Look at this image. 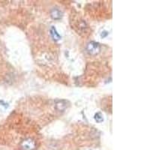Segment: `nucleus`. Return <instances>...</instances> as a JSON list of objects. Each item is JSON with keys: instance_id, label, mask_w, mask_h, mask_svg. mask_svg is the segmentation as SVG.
Segmentation results:
<instances>
[{"instance_id": "nucleus-1", "label": "nucleus", "mask_w": 150, "mask_h": 150, "mask_svg": "<svg viewBox=\"0 0 150 150\" xmlns=\"http://www.w3.org/2000/svg\"><path fill=\"white\" fill-rule=\"evenodd\" d=\"M86 50L89 55L96 56V55L98 54L100 51H101V46H100V45L98 42L90 41L87 45Z\"/></svg>"}, {"instance_id": "nucleus-2", "label": "nucleus", "mask_w": 150, "mask_h": 150, "mask_svg": "<svg viewBox=\"0 0 150 150\" xmlns=\"http://www.w3.org/2000/svg\"><path fill=\"white\" fill-rule=\"evenodd\" d=\"M21 146L23 150H35L36 148L35 142L30 138L23 140Z\"/></svg>"}, {"instance_id": "nucleus-3", "label": "nucleus", "mask_w": 150, "mask_h": 150, "mask_svg": "<svg viewBox=\"0 0 150 150\" xmlns=\"http://www.w3.org/2000/svg\"><path fill=\"white\" fill-rule=\"evenodd\" d=\"M68 107V102L65 100H59L56 102V108L59 111H63Z\"/></svg>"}, {"instance_id": "nucleus-4", "label": "nucleus", "mask_w": 150, "mask_h": 150, "mask_svg": "<svg viewBox=\"0 0 150 150\" xmlns=\"http://www.w3.org/2000/svg\"><path fill=\"white\" fill-rule=\"evenodd\" d=\"M50 16L53 20H60L62 17V12L58 8H53L50 11Z\"/></svg>"}, {"instance_id": "nucleus-5", "label": "nucleus", "mask_w": 150, "mask_h": 150, "mask_svg": "<svg viewBox=\"0 0 150 150\" xmlns=\"http://www.w3.org/2000/svg\"><path fill=\"white\" fill-rule=\"evenodd\" d=\"M50 35H51L53 41H58L61 39V36H60V35L57 33V31H56V28H55L54 26H52V27L50 28Z\"/></svg>"}, {"instance_id": "nucleus-6", "label": "nucleus", "mask_w": 150, "mask_h": 150, "mask_svg": "<svg viewBox=\"0 0 150 150\" xmlns=\"http://www.w3.org/2000/svg\"><path fill=\"white\" fill-rule=\"evenodd\" d=\"M94 118H95V120L98 123H101L104 121V117H103V115L101 114V112H96Z\"/></svg>"}, {"instance_id": "nucleus-7", "label": "nucleus", "mask_w": 150, "mask_h": 150, "mask_svg": "<svg viewBox=\"0 0 150 150\" xmlns=\"http://www.w3.org/2000/svg\"><path fill=\"white\" fill-rule=\"evenodd\" d=\"M108 32H103V33H101V38H105L106 36H108Z\"/></svg>"}]
</instances>
